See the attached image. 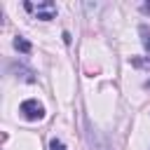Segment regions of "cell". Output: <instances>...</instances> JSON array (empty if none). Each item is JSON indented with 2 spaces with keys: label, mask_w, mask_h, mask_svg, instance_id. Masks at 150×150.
I'll use <instances>...</instances> for the list:
<instances>
[{
  "label": "cell",
  "mask_w": 150,
  "mask_h": 150,
  "mask_svg": "<svg viewBox=\"0 0 150 150\" xmlns=\"http://www.w3.org/2000/svg\"><path fill=\"white\" fill-rule=\"evenodd\" d=\"M138 33H141V45H143V49L150 52V26L141 23V26H138Z\"/></svg>",
  "instance_id": "3"
},
{
  "label": "cell",
  "mask_w": 150,
  "mask_h": 150,
  "mask_svg": "<svg viewBox=\"0 0 150 150\" xmlns=\"http://www.w3.org/2000/svg\"><path fill=\"white\" fill-rule=\"evenodd\" d=\"M19 110H21V115H23L26 120H30V122H38V120L45 117V105H42L38 98H26Z\"/></svg>",
  "instance_id": "1"
},
{
  "label": "cell",
  "mask_w": 150,
  "mask_h": 150,
  "mask_svg": "<svg viewBox=\"0 0 150 150\" xmlns=\"http://www.w3.org/2000/svg\"><path fill=\"white\" fill-rule=\"evenodd\" d=\"M49 148H52V150H66V145H63V141H59V138H52V143H49Z\"/></svg>",
  "instance_id": "5"
},
{
  "label": "cell",
  "mask_w": 150,
  "mask_h": 150,
  "mask_svg": "<svg viewBox=\"0 0 150 150\" xmlns=\"http://www.w3.org/2000/svg\"><path fill=\"white\" fill-rule=\"evenodd\" d=\"M28 12H33L35 9V16L38 19H42V21H49V19H54L56 16V5L54 2H38V7L33 5V2H26L23 5Z\"/></svg>",
  "instance_id": "2"
},
{
  "label": "cell",
  "mask_w": 150,
  "mask_h": 150,
  "mask_svg": "<svg viewBox=\"0 0 150 150\" xmlns=\"http://www.w3.org/2000/svg\"><path fill=\"white\" fill-rule=\"evenodd\" d=\"M141 9H143V12H150V2H145V5L141 7Z\"/></svg>",
  "instance_id": "6"
},
{
  "label": "cell",
  "mask_w": 150,
  "mask_h": 150,
  "mask_svg": "<svg viewBox=\"0 0 150 150\" xmlns=\"http://www.w3.org/2000/svg\"><path fill=\"white\" fill-rule=\"evenodd\" d=\"M14 47H16L21 54H30V42H28L26 38H21V35L14 38Z\"/></svg>",
  "instance_id": "4"
},
{
  "label": "cell",
  "mask_w": 150,
  "mask_h": 150,
  "mask_svg": "<svg viewBox=\"0 0 150 150\" xmlns=\"http://www.w3.org/2000/svg\"><path fill=\"white\" fill-rule=\"evenodd\" d=\"M145 87H150V80H145Z\"/></svg>",
  "instance_id": "7"
}]
</instances>
